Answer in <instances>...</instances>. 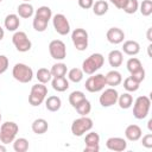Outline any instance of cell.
<instances>
[{
  "label": "cell",
  "mask_w": 152,
  "mask_h": 152,
  "mask_svg": "<svg viewBox=\"0 0 152 152\" xmlns=\"http://www.w3.org/2000/svg\"><path fill=\"white\" fill-rule=\"evenodd\" d=\"M21 1H24V2H30L31 0H21Z\"/></svg>",
  "instance_id": "cell-49"
},
{
  "label": "cell",
  "mask_w": 152,
  "mask_h": 152,
  "mask_svg": "<svg viewBox=\"0 0 152 152\" xmlns=\"http://www.w3.org/2000/svg\"><path fill=\"white\" fill-rule=\"evenodd\" d=\"M0 152H6V147H5V144L0 145Z\"/></svg>",
  "instance_id": "cell-47"
},
{
  "label": "cell",
  "mask_w": 152,
  "mask_h": 152,
  "mask_svg": "<svg viewBox=\"0 0 152 152\" xmlns=\"http://www.w3.org/2000/svg\"><path fill=\"white\" fill-rule=\"evenodd\" d=\"M140 13L144 17H148L152 13V0H142V2L139 6Z\"/></svg>",
  "instance_id": "cell-38"
},
{
  "label": "cell",
  "mask_w": 152,
  "mask_h": 152,
  "mask_svg": "<svg viewBox=\"0 0 152 152\" xmlns=\"http://www.w3.org/2000/svg\"><path fill=\"white\" fill-rule=\"evenodd\" d=\"M31 128H32L33 133H36V134H44L49 128V124H48V121L45 119L39 118V119H36L32 122Z\"/></svg>",
  "instance_id": "cell-22"
},
{
  "label": "cell",
  "mask_w": 152,
  "mask_h": 152,
  "mask_svg": "<svg viewBox=\"0 0 152 152\" xmlns=\"http://www.w3.org/2000/svg\"><path fill=\"white\" fill-rule=\"evenodd\" d=\"M106 78V84L109 87L115 88L116 86H119L122 82V76L118 70H110L104 75Z\"/></svg>",
  "instance_id": "cell-17"
},
{
  "label": "cell",
  "mask_w": 152,
  "mask_h": 152,
  "mask_svg": "<svg viewBox=\"0 0 152 152\" xmlns=\"http://www.w3.org/2000/svg\"><path fill=\"white\" fill-rule=\"evenodd\" d=\"M126 66H127V70L132 74V72H134V71L141 69V68H142V64H141L140 59H138L137 57H131V58L127 61Z\"/></svg>",
  "instance_id": "cell-33"
},
{
  "label": "cell",
  "mask_w": 152,
  "mask_h": 152,
  "mask_svg": "<svg viewBox=\"0 0 152 152\" xmlns=\"http://www.w3.org/2000/svg\"><path fill=\"white\" fill-rule=\"evenodd\" d=\"M71 40L76 50L84 51L88 48V32L84 28H75L71 33Z\"/></svg>",
  "instance_id": "cell-8"
},
{
  "label": "cell",
  "mask_w": 152,
  "mask_h": 152,
  "mask_svg": "<svg viewBox=\"0 0 152 152\" xmlns=\"http://www.w3.org/2000/svg\"><path fill=\"white\" fill-rule=\"evenodd\" d=\"M141 145L144 147H146V148H152V134L151 133H147L146 135L142 137Z\"/></svg>",
  "instance_id": "cell-41"
},
{
  "label": "cell",
  "mask_w": 152,
  "mask_h": 152,
  "mask_svg": "<svg viewBox=\"0 0 152 152\" xmlns=\"http://www.w3.org/2000/svg\"><path fill=\"white\" fill-rule=\"evenodd\" d=\"M50 71H51L52 77H61V76H65L66 75L68 68H66V64L59 62V63L53 64L52 68L50 69Z\"/></svg>",
  "instance_id": "cell-27"
},
{
  "label": "cell",
  "mask_w": 152,
  "mask_h": 152,
  "mask_svg": "<svg viewBox=\"0 0 152 152\" xmlns=\"http://www.w3.org/2000/svg\"><path fill=\"white\" fill-rule=\"evenodd\" d=\"M13 150L15 152H26L28 150V140L25 138H17L13 140Z\"/></svg>",
  "instance_id": "cell-31"
},
{
  "label": "cell",
  "mask_w": 152,
  "mask_h": 152,
  "mask_svg": "<svg viewBox=\"0 0 152 152\" xmlns=\"http://www.w3.org/2000/svg\"><path fill=\"white\" fill-rule=\"evenodd\" d=\"M106 146L110 151L122 152V151H125L127 148V141L124 138H120V137H112V138L107 139Z\"/></svg>",
  "instance_id": "cell-13"
},
{
  "label": "cell",
  "mask_w": 152,
  "mask_h": 152,
  "mask_svg": "<svg viewBox=\"0 0 152 152\" xmlns=\"http://www.w3.org/2000/svg\"><path fill=\"white\" fill-rule=\"evenodd\" d=\"M4 25H5V28L7 31H11V32H15L19 26H20V19H19V15L18 14H14V13H11L8 15H6L5 20H4Z\"/></svg>",
  "instance_id": "cell-16"
},
{
  "label": "cell",
  "mask_w": 152,
  "mask_h": 152,
  "mask_svg": "<svg viewBox=\"0 0 152 152\" xmlns=\"http://www.w3.org/2000/svg\"><path fill=\"white\" fill-rule=\"evenodd\" d=\"M100 150V146L96 145V146H86L84 147V152H97Z\"/></svg>",
  "instance_id": "cell-44"
},
{
  "label": "cell",
  "mask_w": 152,
  "mask_h": 152,
  "mask_svg": "<svg viewBox=\"0 0 152 152\" xmlns=\"http://www.w3.org/2000/svg\"><path fill=\"white\" fill-rule=\"evenodd\" d=\"M86 146H96L100 142V135L96 132H90L84 138Z\"/></svg>",
  "instance_id": "cell-36"
},
{
  "label": "cell",
  "mask_w": 152,
  "mask_h": 152,
  "mask_svg": "<svg viewBox=\"0 0 152 152\" xmlns=\"http://www.w3.org/2000/svg\"><path fill=\"white\" fill-rule=\"evenodd\" d=\"M51 86L56 91L63 93L69 88V81L65 78V76H61V77H53L51 81Z\"/></svg>",
  "instance_id": "cell-21"
},
{
  "label": "cell",
  "mask_w": 152,
  "mask_h": 152,
  "mask_svg": "<svg viewBox=\"0 0 152 152\" xmlns=\"http://www.w3.org/2000/svg\"><path fill=\"white\" fill-rule=\"evenodd\" d=\"M131 77H132L135 82L141 83V82L145 80V69H144V68H141V69H139V70H137V71L132 72V74H131Z\"/></svg>",
  "instance_id": "cell-39"
},
{
  "label": "cell",
  "mask_w": 152,
  "mask_h": 152,
  "mask_svg": "<svg viewBox=\"0 0 152 152\" xmlns=\"http://www.w3.org/2000/svg\"><path fill=\"white\" fill-rule=\"evenodd\" d=\"M52 25L55 31L61 36H66L70 32V23L62 13H57L52 17Z\"/></svg>",
  "instance_id": "cell-10"
},
{
  "label": "cell",
  "mask_w": 152,
  "mask_h": 152,
  "mask_svg": "<svg viewBox=\"0 0 152 152\" xmlns=\"http://www.w3.org/2000/svg\"><path fill=\"white\" fill-rule=\"evenodd\" d=\"M46 95H48L46 86L43 83H37L31 88V91L28 95V103L32 107H38L44 102Z\"/></svg>",
  "instance_id": "cell-4"
},
{
  "label": "cell",
  "mask_w": 152,
  "mask_h": 152,
  "mask_svg": "<svg viewBox=\"0 0 152 152\" xmlns=\"http://www.w3.org/2000/svg\"><path fill=\"white\" fill-rule=\"evenodd\" d=\"M103 63H104V57L101 53L95 52V53H91L88 58H86L83 61V63H82V70L87 75H93L99 69L102 68Z\"/></svg>",
  "instance_id": "cell-1"
},
{
  "label": "cell",
  "mask_w": 152,
  "mask_h": 152,
  "mask_svg": "<svg viewBox=\"0 0 152 152\" xmlns=\"http://www.w3.org/2000/svg\"><path fill=\"white\" fill-rule=\"evenodd\" d=\"M94 5V0H78V6L83 10H89Z\"/></svg>",
  "instance_id": "cell-42"
},
{
  "label": "cell",
  "mask_w": 152,
  "mask_h": 152,
  "mask_svg": "<svg viewBox=\"0 0 152 152\" xmlns=\"http://www.w3.org/2000/svg\"><path fill=\"white\" fill-rule=\"evenodd\" d=\"M151 31H152V28L150 27V28L147 30V39H148V42H152V38H151Z\"/></svg>",
  "instance_id": "cell-45"
},
{
  "label": "cell",
  "mask_w": 152,
  "mask_h": 152,
  "mask_svg": "<svg viewBox=\"0 0 152 152\" xmlns=\"http://www.w3.org/2000/svg\"><path fill=\"white\" fill-rule=\"evenodd\" d=\"M83 75H84V72L80 68H72L68 71V78H69V81H71L74 83L81 82L83 80Z\"/></svg>",
  "instance_id": "cell-29"
},
{
  "label": "cell",
  "mask_w": 152,
  "mask_h": 152,
  "mask_svg": "<svg viewBox=\"0 0 152 152\" xmlns=\"http://www.w3.org/2000/svg\"><path fill=\"white\" fill-rule=\"evenodd\" d=\"M18 131H19V126L14 121L4 122L0 127V141L5 145L13 142V140L17 137Z\"/></svg>",
  "instance_id": "cell-5"
},
{
  "label": "cell",
  "mask_w": 152,
  "mask_h": 152,
  "mask_svg": "<svg viewBox=\"0 0 152 152\" xmlns=\"http://www.w3.org/2000/svg\"><path fill=\"white\" fill-rule=\"evenodd\" d=\"M12 43L19 52H27L32 46V43L28 39L27 34L23 31L14 32V34L12 36Z\"/></svg>",
  "instance_id": "cell-9"
},
{
  "label": "cell",
  "mask_w": 152,
  "mask_h": 152,
  "mask_svg": "<svg viewBox=\"0 0 152 152\" xmlns=\"http://www.w3.org/2000/svg\"><path fill=\"white\" fill-rule=\"evenodd\" d=\"M118 97H119V93L116 91L115 88L110 87V88H107L102 91L99 101H100V104L102 107H110V106L116 103Z\"/></svg>",
  "instance_id": "cell-12"
},
{
  "label": "cell",
  "mask_w": 152,
  "mask_h": 152,
  "mask_svg": "<svg viewBox=\"0 0 152 152\" xmlns=\"http://www.w3.org/2000/svg\"><path fill=\"white\" fill-rule=\"evenodd\" d=\"M151 124H152V120L150 119V120H148V129H150V131H151Z\"/></svg>",
  "instance_id": "cell-48"
},
{
  "label": "cell",
  "mask_w": 152,
  "mask_h": 152,
  "mask_svg": "<svg viewBox=\"0 0 152 152\" xmlns=\"http://www.w3.org/2000/svg\"><path fill=\"white\" fill-rule=\"evenodd\" d=\"M116 102L119 103V107L121 109H128L133 104V96L129 93H124V94L119 95Z\"/></svg>",
  "instance_id": "cell-25"
},
{
  "label": "cell",
  "mask_w": 152,
  "mask_h": 152,
  "mask_svg": "<svg viewBox=\"0 0 152 152\" xmlns=\"http://www.w3.org/2000/svg\"><path fill=\"white\" fill-rule=\"evenodd\" d=\"M61 106H62V101L58 96L56 95H52V96H49L46 100H45V107L49 112H57L61 109Z\"/></svg>",
  "instance_id": "cell-23"
},
{
  "label": "cell",
  "mask_w": 152,
  "mask_h": 152,
  "mask_svg": "<svg viewBox=\"0 0 152 152\" xmlns=\"http://www.w3.org/2000/svg\"><path fill=\"white\" fill-rule=\"evenodd\" d=\"M140 51V45L135 40H126L122 45V52L128 56H135Z\"/></svg>",
  "instance_id": "cell-19"
},
{
  "label": "cell",
  "mask_w": 152,
  "mask_h": 152,
  "mask_svg": "<svg viewBox=\"0 0 152 152\" xmlns=\"http://www.w3.org/2000/svg\"><path fill=\"white\" fill-rule=\"evenodd\" d=\"M48 24H49V21H46V20H44L42 18H38V17H34V19L32 21L33 28L37 32H44L48 28Z\"/></svg>",
  "instance_id": "cell-35"
},
{
  "label": "cell",
  "mask_w": 152,
  "mask_h": 152,
  "mask_svg": "<svg viewBox=\"0 0 152 152\" xmlns=\"http://www.w3.org/2000/svg\"><path fill=\"white\" fill-rule=\"evenodd\" d=\"M17 12H18V15L20 18L28 19V18H31L34 14V8H33V6L30 2H23V4H20L18 6Z\"/></svg>",
  "instance_id": "cell-20"
},
{
  "label": "cell",
  "mask_w": 152,
  "mask_h": 152,
  "mask_svg": "<svg viewBox=\"0 0 152 152\" xmlns=\"http://www.w3.org/2000/svg\"><path fill=\"white\" fill-rule=\"evenodd\" d=\"M124 62V55L120 50H112L108 53V63L113 68H119Z\"/></svg>",
  "instance_id": "cell-18"
},
{
  "label": "cell",
  "mask_w": 152,
  "mask_h": 152,
  "mask_svg": "<svg viewBox=\"0 0 152 152\" xmlns=\"http://www.w3.org/2000/svg\"><path fill=\"white\" fill-rule=\"evenodd\" d=\"M91 128H93V120L90 118H88L87 115L75 119L71 124V133L75 137H81L86 132L90 131Z\"/></svg>",
  "instance_id": "cell-6"
},
{
  "label": "cell",
  "mask_w": 152,
  "mask_h": 152,
  "mask_svg": "<svg viewBox=\"0 0 152 152\" xmlns=\"http://www.w3.org/2000/svg\"><path fill=\"white\" fill-rule=\"evenodd\" d=\"M122 10L127 14H134L139 10V2H138V0H127L125 7Z\"/></svg>",
  "instance_id": "cell-37"
},
{
  "label": "cell",
  "mask_w": 152,
  "mask_h": 152,
  "mask_svg": "<svg viewBox=\"0 0 152 152\" xmlns=\"http://www.w3.org/2000/svg\"><path fill=\"white\" fill-rule=\"evenodd\" d=\"M75 109L77 110V113H78L81 116H86V115H88V114L90 113V110H91V104H90V102H89L87 99H84Z\"/></svg>",
  "instance_id": "cell-32"
},
{
  "label": "cell",
  "mask_w": 152,
  "mask_h": 152,
  "mask_svg": "<svg viewBox=\"0 0 152 152\" xmlns=\"http://www.w3.org/2000/svg\"><path fill=\"white\" fill-rule=\"evenodd\" d=\"M49 52L56 61H63L66 57V46L59 39H53L49 44Z\"/></svg>",
  "instance_id": "cell-11"
},
{
  "label": "cell",
  "mask_w": 152,
  "mask_h": 152,
  "mask_svg": "<svg viewBox=\"0 0 152 152\" xmlns=\"http://www.w3.org/2000/svg\"><path fill=\"white\" fill-rule=\"evenodd\" d=\"M116 8H119V10H122L124 7H125V5H126V2H127V0H109Z\"/></svg>",
  "instance_id": "cell-43"
},
{
  "label": "cell",
  "mask_w": 152,
  "mask_h": 152,
  "mask_svg": "<svg viewBox=\"0 0 152 152\" xmlns=\"http://www.w3.org/2000/svg\"><path fill=\"white\" fill-rule=\"evenodd\" d=\"M12 76L20 83H28L33 78V70L27 64L17 63L12 69Z\"/></svg>",
  "instance_id": "cell-2"
},
{
  "label": "cell",
  "mask_w": 152,
  "mask_h": 152,
  "mask_svg": "<svg viewBox=\"0 0 152 152\" xmlns=\"http://www.w3.org/2000/svg\"><path fill=\"white\" fill-rule=\"evenodd\" d=\"M36 77H37L38 82H39V83H43V84H45V83H48V82H50V81L52 80L51 71H50L49 69H46V68H39V69L37 70Z\"/></svg>",
  "instance_id": "cell-26"
},
{
  "label": "cell",
  "mask_w": 152,
  "mask_h": 152,
  "mask_svg": "<svg viewBox=\"0 0 152 152\" xmlns=\"http://www.w3.org/2000/svg\"><path fill=\"white\" fill-rule=\"evenodd\" d=\"M10 61L5 55H0V75H2L8 69Z\"/></svg>",
  "instance_id": "cell-40"
},
{
  "label": "cell",
  "mask_w": 152,
  "mask_h": 152,
  "mask_svg": "<svg viewBox=\"0 0 152 152\" xmlns=\"http://www.w3.org/2000/svg\"><path fill=\"white\" fill-rule=\"evenodd\" d=\"M139 86H140V83L135 82L131 76H128V77H126V78L124 80V88H125L128 93L137 91V90L139 89Z\"/></svg>",
  "instance_id": "cell-34"
},
{
  "label": "cell",
  "mask_w": 152,
  "mask_h": 152,
  "mask_svg": "<svg viewBox=\"0 0 152 152\" xmlns=\"http://www.w3.org/2000/svg\"><path fill=\"white\" fill-rule=\"evenodd\" d=\"M84 99H86V95H84L83 91H81V90H75V91H72V93L69 95V103H70L74 108H76Z\"/></svg>",
  "instance_id": "cell-28"
},
{
  "label": "cell",
  "mask_w": 152,
  "mask_h": 152,
  "mask_svg": "<svg viewBox=\"0 0 152 152\" xmlns=\"http://www.w3.org/2000/svg\"><path fill=\"white\" fill-rule=\"evenodd\" d=\"M0 121H1V113H0Z\"/></svg>",
  "instance_id": "cell-50"
},
{
  "label": "cell",
  "mask_w": 152,
  "mask_h": 152,
  "mask_svg": "<svg viewBox=\"0 0 152 152\" xmlns=\"http://www.w3.org/2000/svg\"><path fill=\"white\" fill-rule=\"evenodd\" d=\"M106 84V78L103 74H93L91 76H89L84 83L86 89L89 93H97L104 89Z\"/></svg>",
  "instance_id": "cell-7"
},
{
  "label": "cell",
  "mask_w": 152,
  "mask_h": 152,
  "mask_svg": "<svg viewBox=\"0 0 152 152\" xmlns=\"http://www.w3.org/2000/svg\"><path fill=\"white\" fill-rule=\"evenodd\" d=\"M4 36H5V31H4V28L0 26V40L4 39Z\"/></svg>",
  "instance_id": "cell-46"
},
{
  "label": "cell",
  "mask_w": 152,
  "mask_h": 152,
  "mask_svg": "<svg viewBox=\"0 0 152 152\" xmlns=\"http://www.w3.org/2000/svg\"><path fill=\"white\" fill-rule=\"evenodd\" d=\"M93 12L95 15H103L108 12L109 10V5L106 0H97V1H94V5H93Z\"/></svg>",
  "instance_id": "cell-24"
},
{
  "label": "cell",
  "mask_w": 152,
  "mask_h": 152,
  "mask_svg": "<svg viewBox=\"0 0 152 152\" xmlns=\"http://www.w3.org/2000/svg\"><path fill=\"white\" fill-rule=\"evenodd\" d=\"M142 135V131L138 125H128L125 129V137L129 141H138Z\"/></svg>",
  "instance_id": "cell-15"
},
{
  "label": "cell",
  "mask_w": 152,
  "mask_h": 152,
  "mask_svg": "<svg viewBox=\"0 0 152 152\" xmlns=\"http://www.w3.org/2000/svg\"><path fill=\"white\" fill-rule=\"evenodd\" d=\"M151 108V100L150 97L142 95L135 99L134 104H133V115L138 120H142L148 115Z\"/></svg>",
  "instance_id": "cell-3"
},
{
  "label": "cell",
  "mask_w": 152,
  "mask_h": 152,
  "mask_svg": "<svg viewBox=\"0 0 152 152\" xmlns=\"http://www.w3.org/2000/svg\"><path fill=\"white\" fill-rule=\"evenodd\" d=\"M1 1H2V0H0V2H1Z\"/></svg>",
  "instance_id": "cell-51"
},
{
  "label": "cell",
  "mask_w": 152,
  "mask_h": 152,
  "mask_svg": "<svg viewBox=\"0 0 152 152\" xmlns=\"http://www.w3.org/2000/svg\"><path fill=\"white\" fill-rule=\"evenodd\" d=\"M34 17H38V18H42V19L49 21L52 18V11L49 6H40V7H38V10H36Z\"/></svg>",
  "instance_id": "cell-30"
},
{
  "label": "cell",
  "mask_w": 152,
  "mask_h": 152,
  "mask_svg": "<svg viewBox=\"0 0 152 152\" xmlns=\"http://www.w3.org/2000/svg\"><path fill=\"white\" fill-rule=\"evenodd\" d=\"M106 37L110 44H120L125 39V32L119 27H110L107 31Z\"/></svg>",
  "instance_id": "cell-14"
}]
</instances>
